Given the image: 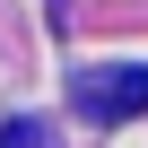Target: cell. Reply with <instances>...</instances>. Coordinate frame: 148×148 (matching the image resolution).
Masks as SVG:
<instances>
[{"instance_id": "obj_1", "label": "cell", "mask_w": 148, "mask_h": 148, "mask_svg": "<svg viewBox=\"0 0 148 148\" xmlns=\"http://www.w3.org/2000/svg\"><path fill=\"white\" fill-rule=\"evenodd\" d=\"M70 96H79V113H96V122H131L148 105V70L131 61V70H113V79H79Z\"/></svg>"}, {"instance_id": "obj_2", "label": "cell", "mask_w": 148, "mask_h": 148, "mask_svg": "<svg viewBox=\"0 0 148 148\" xmlns=\"http://www.w3.org/2000/svg\"><path fill=\"white\" fill-rule=\"evenodd\" d=\"M0 148H35V122H9V139H0Z\"/></svg>"}]
</instances>
